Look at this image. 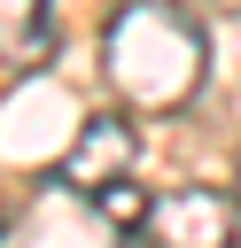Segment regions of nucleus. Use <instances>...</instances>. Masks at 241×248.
Segmentation results:
<instances>
[{
    "instance_id": "f257e3e1",
    "label": "nucleus",
    "mask_w": 241,
    "mask_h": 248,
    "mask_svg": "<svg viewBox=\"0 0 241 248\" xmlns=\"http://www.w3.org/2000/svg\"><path fill=\"white\" fill-rule=\"evenodd\" d=\"M202 70H210V46H202L194 16L171 8V0H124L101 23V85L132 116L187 108L202 93Z\"/></svg>"
},
{
    "instance_id": "f03ea898",
    "label": "nucleus",
    "mask_w": 241,
    "mask_h": 248,
    "mask_svg": "<svg viewBox=\"0 0 241 248\" xmlns=\"http://www.w3.org/2000/svg\"><path fill=\"white\" fill-rule=\"evenodd\" d=\"M233 232H241V194L225 186H171L132 225V240H179V248H225Z\"/></svg>"
},
{
    "instance_id": "7ed1b4c3",
    "label": "nucleus",
    "mask_w": 241,
    "mask_h": 248,
    "mask_svg": "<svg viewBox=\"0 0 241 248\" xmlns=\"http://www.w3.org/2000/svg\"><path fill=\"white\" fill-rule=\"evenodd\" d=\"M132 170V124L124 116H86L78 124V140H70V155L54 163V178H62V194H78V202H93L101 186H117Z\"/></svg>"
},
{
    "instance_id": "20e7f679",
    "label": "nucleus",
    "mask_w": 241,
    "mask_h": 248,
    "mask_svg": "<svg viewBox=\"0 0 241 248\" xmlns=\"http://www.w3.org/2000/svg\"><path fill=\"white\" fill-rule=\"evenodd\" d=\"M54 62V0H0V70L31 78Z\"/></svg>"
},
{
    "instance_id": "39448f33",
    "label": "nucleus",
    "mask_w": 241,
    "mask_h": 248,
    "mask_svg": "<svg viewBox=\"0 0 241 248\" xmlns=\"http://www.w3.org/2000/svg\"><path fill=\"white\" fill-rule=\"evenodd\" d=\"M218 8H233V16H241V0H218Z\"/></svg>"
},
{
    "instance_id": "423d86ee",
    "label": "nucleus",
    "mask_w": 241,
    "mask_h": 248,
    "mask_svg": "<svg viewBox=\"0 0 241 248\" xmlns=\"http://www.w3.org/2000/svg\"><path fill=\"white\" fill-rule=\"evenodd\" d=\"M233 194H241V163H233Z\"/></svg>"
}]
</instances>
